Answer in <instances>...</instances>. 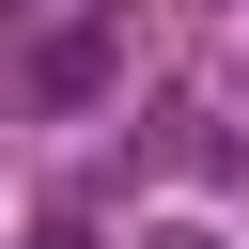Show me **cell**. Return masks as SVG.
Segmentation results:
<instances>
[{"mask_svg":"<svg viewBox=\"0 0 249 249\" xmlns=\"http://www.w3.org/2000/svg\"><path fill=\"white\" fill-rule=\"evenodd\" d=\"M93 78H109V16H78V31H47V47H31V93H47V109H78Z\"/></svg>","mask_w":249,"mask_h":249,"instance_id":"obj_1","label":"cell"},{"mask_svg":"<svg viewBox=\"0 0 249 249\" xmlns=\"http://www.w3.org/2000/svg\"><path fill=\"white\" fill-rule=\"evenodd\" d=\"M140 249H218V233H187V218H171V233H140Z\"/></svg>","mask_w":249,"mask_h":249,"instance_id":"obj_2","label":"cell"}]
</instances>
